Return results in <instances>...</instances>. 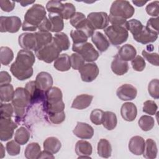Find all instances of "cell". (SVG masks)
I'll list each match as a JSON object with an SVG mask.
<instances>
[{
    "label": "cell",
    "mask_w": 159,
    "mask_h": 159,
    "mask_svg": "<svg viewBox=\"0 0 159 159\" xmlns=\"http://www.w3.org/2000/svg\"><path fill=\"white\" fill-rule=\"evenodd\" d=\"M53 66L56 70L60 71H68L71 66L70 57L66 53H63L59 55V57L55 60Z\"/></svg>",
    "instance_id": "obj_27"
},
{
    "label": "cell",
    "mask_w": 159,
    "mask_h": 159,
    "mask_svg": "<svg viewBox=\"0 0 159 159\" xmlns=\"http://www.w3.org/2000/svg\"><path fill=\"white\" fill-rule=\"evenodd\" d=\"M116 94L122 101H131L136 98L137 90L130 84H124L117 88Z\"/></svg>",
    "instance_id": "obj_13"
},
{
    "label": "cell",
    "mask_w": 159,
    "mask_h": 159,
    "mask_svg": "<svg viewBox=\"0 0 159 159\" xmlns=\"http://www.w3.org/2000/svg\"><path fill=\"white\" fill-rule=\"evenodd\" d=\"M108 19H109V22L112 24V25H121V26H125V23L127 20L118 17H115L112 16H108Z\"/></svg>",
    "instance_id": "obj_58"
},
{
    "label": "cell",
    "mask_w": 159,
    "mask_h": 159,
    "mask_svg": "<svg viewBox=\"0 0 159 159\" xmlns=\"http://www.w3.org/2000/svg\"><path fill=\"white\" fill-rule=\"evenodd\" d=\"M34 63L35 56L31 50H20L17 54L15 61L11 65V72L19 80H27L33 75L32 66Z\"/></svg>",
    "instance_id": "obj_1"
},
{
    "label": "cell",
    "mask_w": 159,
    "mask_h": 159,
    "mask_svg": "<svg viewBox=\"0 0 159 159\" xmlns=\"http://www.w3.org/2000/svg\"><path fill=\"white\" fill-rule=\"evenodd\" d=\"M135 13L134 7L129 1L125 0L114 1L110 7L111 16L127 19L133 16Z\"/></svg>",
    "instance_id": "obj_5"
},
{
    "label": "cell",
    "mask_w": 159,
    "mask_h": 159,
    "mask_svg": "<svg viewBox=\"0 0 159 159\" xmlns=\"http://www.w3.org/2000/svg\"><path fill=\"white\" fill-rule=\"evenodd\" d=\"M6 148L8 154L11 156L18 155L20 152V144L18 143L15 140L8 142L6 143Z\"/></svg>",
    "instance_id": "obj_48"
},
{
    "label": "cell",
    "mask_w": 159,
    "mask_h": 159,
    "mask_svg": "<svg viewBox=\"0 0 159 159\" xmlns=\"http://www.w3.org/2000/svg\"><path fill=\"white\" fill-rule=\"evenodd\" d=\"M145 27L151 32L158 34V30H159L158 17L150 18L147 21V25Z\"/></svg>",
    "instance_id": "obj_55"
},
{
    "label": "cell",
    "mask_w": 159,
    "mask_h": 159,
    "mask_svg": "<svg viewBox=\"0 0 159 159\" xmlns=\"http://www.w3.org/2000/svg\"><path fill=\"white\" fill-rule=\"evenodd\" d=\"M25 89L28 94L30 104H34L45 99V92L42 91L37 85L35 81H30L26 83Z\"/></svg>",
    "instance_id": "obj_12"
},
{
    "label": "cell",
    "mask_w": 159,
    "mask_h": 159,
    "mask_svg": "<svg viewBox=\"0 0 159 159\" xmlns=\"http://www.w3.org/2000/svg\"><path fill=\"white\" fill-rule=\"evenodd\" d=\"M11 82V77L10 75L6 71L0 72V85L8 84Z\"/></svg>",
    "instance_id": "obj_59"
},
{
    "label": "cell",
    "mask_w": 159,
    "mask_h": 159,
    "mask_svg": "<svg viewBox=\"0 0 159 159\" xmlns=\"http://www.w3.org/2000/svg\"><path fill=\"white\" fill-rule=\"evenodd\" d=\"M49 121L53 124H59L65 119V113L64 111L47 114Z\"/></svg>",
    "instance_id": "obj_52"
},
{
    "label": "cell",
    "mask_w": 159,
    "mask_h": 159,
    "mask_svg": "<svg viewBox=\"0 0 159 159\" xmlns=\"http://www.w3.org/2000/svg\"><path fill=\"white\" fill-rule=\"evenodd\" d=\"M62 98L63 94L61 89L58 87H52L45 93V99L43 101V104H55L62 101Z\"/></svg>",
    "instance_id": "obj_21"
},
{
    "label": "cell",
    "mask_w": 159,
    "mask_h": 159,
    "mask_svg": "<svg viewBox=\"0 0 159 159\" xmlns=\"http://www.w3.org/2000/svg\"><path fill=\"white\" fill-rule=\"evenodd\" d=\"M14 89L12 84L10 83L4 84L0 85V98L1 102H9L12 101L14 94Z\"/></svg>",
    "instance_id": "obj_32"
},
{
    "label": "cell",
    "mask_w": 159,
    "mask_h": 159,
    "mask_svg": "<svg viewBox=\"0 0 159 159\" xmlns=\"http://www.w3.org/2000/svg\"><path fill=\"white\" fill-rule=\"evenodd\" d=\"M71 66L74 70H79L81 66L84 64V60L83 58L77 53H73L70 56Z\"/></svg>",
    "instance_id": "obj_45"
},
{
    "label": "cell",
    "mask_w": 159,
    "mask_h": 159,
    "mask_svg": "<svg viewBox=\"0 0 159 159\" xmlns=\"http://www.w3.org/2000/svg\"><path fill=\"white\" fill-rule=\"evenodd\" d=\"M158 35L149 30L145 26H143L139 34L133 35V38L137 42L142 44H147L155 42L158 38Z\"/></svg>",
    "instance_id": "obj_17"
},
{
    "label": "cell",
    "mask_w": 159,
    "mask_h": 159,
    "mask_svg": "<svg viewBox=\"0 0 159 159\" xmlns=\"http://www.w3.org/2000/svg\"><path fill=\"white\" fill-rule=\"evenodd\" d=\"M53 155V154H52L47 151L43 150V151L41 152L39 158H54L55 157Z\"/></svg>",
    "instance_id": "obj_60"
},
{
    "label": "cell",
    "mask_w": 159,
    "mask_h": 159,
    "mask_svg": "<svg viewBox=\"0 0 159 159\" xmlns=\"http://www.w3.org/2000/svg\"><path fill=\"white\" fill-rule=\"evenodd\" d=\"M97 151L99 157L104 158H109L112 153V147L110 142L106 139H100L98 143Z\"/></svg>",
    "instance_id": "obj_30"
},
{
    "label": "cell",
    "mask_w": 159,
    "mask_h": 159,
    "mask_svg": "<svg viewBox=\"0 0 159 159\" xmlns=\"http://www.w3.org/2000/svg\"><path fill=\"white\" fill-rule=\"evenodd\" d=\"M19 46L25 50H37V40L34 33L25 32L21 34L18 38Z\"/></svg>",
    "instance_id": "obj_14"
},
{
    "label": "cell",
    "mask_w": 159,
    "mask_h": 159,
    "mask_svg": "<svg viewBox=\"0 0 159 159\" xmlns=\"http://www.w3.org/2000/svg\"><path fill=\"white\" fill-rule=\"evenodd\" d=\"M91 40L95 45L98 50L101 52H104L107 50L110 46V43L106 37L99 31L94 32L91 37Z\"/></svg>",
    "instance_id": "obj_22"
},
{
    "label": "cell",
    "mask_w": 159,
    "mask_h": 159,
    "mask_svg": "<svg viewBox=\"0 0 159 159\" xmlns=\"http://www.w3.org/2000/svg\"><path fill=\"white\" fill-rule=\"evenodd\" d=\"M125 27L127 30L131 32L132 35H135L142 29L143 25L139 20L133 19L127 21Z\"/></svg>",
    "instance_id": "obj_39"
},
{
    "label": "cell",
    "mask_w": 159,
    "mask_h": 159,
    "mask_svg": "<svg viewBox=\"0 0 159 159\" xmlns=\"http://www.w3.org/2000/svg\"><path fill=\"white\" fill-rule=\"evenodd\" d=\"M104 112L100 109H95L93 110L90 114V120L94 124L98 125L102 123Z\"/></svg>",
    "instance_id": "obj_47"
},
{
    "label": "cell",
    "mask_w": 159,
    "mask_h": 159,
    "mask_svg": "<svg viewBox=\"0 0 159 159\" xmlns=\"http://www.w3.org/2000/svg\"><path fill=\"white\" fill-rule=\"evenodd\" d=\"M131 65L133 69L137 71H142L146 66L144 58L140 55L135 56V57L131 60Z\"/></svg>",
    "instance_id": "obj_49"
},
{
    "label": "cell",
    "mask_w": 159,
    "mask_h": 159,
    "mask_svg": "<svg viewBox=\"0 0 159 159\" xmlns=\"http://www.w3.org/2000/svg\"><path fill=\"white\" fill-rule=\"evenodd\" d=\"M83 81L89 83L94 81L99 75V70L98 65L93 62L84 63L79 70Z\"/></svg>",
    "instance_id": "obj_11"
},
{
    "label": "cell",
    "mask_w": 159,
    "mask_h": 159,
    "mask_svg": "<svg viewBox=\"0 0 159 159\" xmlns=\"http://www.w3.org/2000/svg\"><path fill=\"white\" fill-rule=\"evenodd\" d=\"M86 19L94 30L104 29L109 24L108 15L104 12H91L88 15Z\"/></svg>",
    "instance_id": "obj_9"
},
{
    "label": "cell",
    "mask_w": 159,
    "mask_h": 159,
    "mask_svg": "<svg viewBox=\"0 0 159 159\" xmlns=\"http://www.w3.org/2000/svg\"><path fill=\"white\" fill-rule=\"evenodd\" d=\"M53 43L60 49V50H67L70 48V42L68 35L64 32L56 33L52 39Z\"/></svg>",
    "instance_id": "obj_26"
},
{
    "label": "cell",
    "mask_w": 159,
    "mask_h": 159,
    "mask_svg": "<svg viewBox=\"0 0 159 159\" xmlns=\"http://www.w3.org/2000/svg\"><path fill=\"white\" fill-rule=\"evenodd\" d=\"M63 7V4L58 1H49L46 4V9L49 13L60 14Z\"/></svg>",
    "instance_id": "obj_43"
},
{
    "label": "cell",
    "mask_w": 159,
    "mask_h": 159,
    "mask_svg": "<svg viewBox=\"0 0 159 159\" xmlns=\"http://www.w3.org/2000/svg\"><path fill=\"white\" fill-rule=\"evenodd\" d=\"M40 146L37 142H32L28 144L24 151V156L27 159L39 158L41 153Z\"/></svg>",
    "instance_id": "obj_34"
},
{
    "label": "cell",
    "mask_w": 159,
    "mask_h": 159,
    "mask_svg": "<svg viewBox=\"0 0 159 159\" xmlns=\"http://www.w3.org/2000/svg\"><path fill=\"white\" fill-rule=\"evenodd\" d=\"M93 99V96L87 94H82L77 96L71 104V107L82 110L88 107Z\"/></svg>",
    "instance_id": "obj_23"
},
{
    "label": "cell",
    "mask_w": 159,
    "mask_h": 159,
    "mask_svg": "<svg viewBox=\"0 0 159 159\" xmlns=\"http://www.w3.org/2000/svg\"><path fill=\"white\" fill-rule=\"evenodd\" d=\"M46 17L45 7L39 4L32 5L25 12L22 25L24 31H35L40 24Z\"/></svg>",
    "instance_id": "obj_2"
},
{
    "label": "cell",
    "mask_w": 159,
    "mask_h": 159,
    "mask_svg": "<svg viewBox=\"0 0 159 159\" xmlns=\"http://www.w3.org/2000/svg\"><path fill=\"white\" fill-rule=\"evenodd\" d=\"M72 50L80 55L84 61L93 62L96 61L99 56V52L94 48L93 45L89 42H84L79 44H73Z\"/></svg>",
    "instance_id": "obj_6"
},
{
    "label": "cell",
    "mask_w": 159,
    "mask_h": 159,
    "mask_svg": "<svg viewBox=\"0 0 159 159\" xmlns=\"http://www.w3.org/2000/svg\"><path fill=\"white\" fill-rule=\"evenodd\" d=\"M73 133L81 139H90L93 137L94 129L91 125L87 123L78 122Z\"/></svg>",
    "instance_id": "obj_15"
},
{
    "label": "cell",
    "mask_w": 159,
    "mask_h": 159,
    "mask_svg": "<svg viewBox=\"0 0 159 159\" xmlns=\"http://www.w3.org/2000/svg\"><path fill=\"white\" fill-rule=\"evenodd\" d=\"M111 43L118 46L125 42L129 37V32L125 26L111 25L104 29Z\"/></svg>",
    "instance_id": "obj_4"
},
{
    "label": "cell",
    "mask_w": 159,
    "mask_h": 159,
    "mask_svg": "<svg viewBox=\"0 0 159 159\" xmlns=\"http://www.w3.org/2000/svg\"><path fill=\"white\" fill-rule=\"evenodd\" d=\"M70 36L72 39L73 44H79L86 42L88 39L84 32L78 29L71 30Z\"/></svg>",
    "instance_id": "obj_40"
},
{
    "label": "cell",
    "mask_w": 159,
    "mask_h": 159,
    "mask_svg": "<svg viewBox=\"0 0 159 159\" xmlns=\"http://www.w3.org/2000/svg\"><path fill=\"white\" fill-rule=\"evenodd\" d=\"M111 68L114 73L121 76L128 71L129 64L127 61L122 60L117 54L111 63Z\"/></svg>",
    "instance_id": "obj_24"
},
{
    "label": "cell",
    "mask_w": 159,
    "mask_h": 159,
    "mask_svg": "<svg viewBox=\"0 0 159 159\" xmlns=\"http://www.w3.org/2000/svg\"><path fill=\"white\" fill-rule=\"evenodd\" d=\"M48 19L51 23L52 32H60L64 28V22L63 18L58 14L49 13Z\"/></svg>",
    "instance_id": "obj_31"
},
{
    "label": "cell",
    "mask_w": 159,
    "mask_h": 159,
    "mask_svg": "<svg viewBox=\"0 0 159 159\" xmlns=\"http://www.w3.org/2000/svg\"><path fill=\"white\" fill-rule=\"evenodd\" d=\"M43 149L52 154H55L59 152L61 147V142L55 137L47 138L43 143Z\"/></svg>",
    "instance_id": "obj_28"
},
{
    "label": "cell",
    "mask_w": 159,
    "mask_h": 159,
    "mask_svg": "<svg viewBox=\"0 0 159 159\" xmlns=\"http://www.w3.org/2000/svg\"><path fill=\"white\" fill-rule=\"evenodd\" d=\"M137 55L135 48L130 44H125L120 47L117 55L123 61H128L132 60Z\"/></svg>",
    "instance_id": "obj_25"
},
{
    "label": "cell",
    "mask_w": 159,
    "mask_h": 159,
    "mask_svg": "<svg viewBox=\"0 0 159 159\" xmlns=\"http://www.w3.org/2000/svg\"><path fill=\"white\" fill-rule=\"evenodd\" d=\"M120 114L122 117L126 121L132 122L134 120L137 115L136 106L130 102L124 103L120 108Z\"/></svg>",
    "instance_id": "obj_19"
},
{
    "label": "cell",
    "mask_w": 159,
    "mask_h": 159,
    "mask_svg": "<svg viewBox=\"0 0 159 159\" xmlns=\"http://www.w3.org/2000/svg\"><path fill=\"white\" fill-rule=\"evenodd\" d=\"M0 109L1 118H11L14 113V107L12 104L1 102Z\"/></svg>",
    "instance_id": "obj_46"
},
{
    "label": "cell",
    "mask_w": 159,
    "mask_h": 159,
    "mask_svg": "<svg viewBox=\"0 0 159 159\" xmlns=\"http://www.w3.org/2000/svg\"><path fill=\"white\" fill-rule=\"evenodd\" d=\"M52 25L51 23L49 20V19L45 17V19L42 21V22L40 24V25L38 27V29L40 32H48L51 30Z\"/></svg>",
    "instance_id": "obj_57"
},
{
    "label": "cell",
    "mask_w": 159,
    "mask_h": 159,
    "mask_svg": "<svg viewBox=\"0 0 159 159\" xmlns=\"http://www.w3.org/2000/svg\"><path fill=\"white\" fill-rule=\"evenodd\" d=\"M35 81L37 86L45 93L52 87L53 83L51 75L45 71L39 73Z\"/></svg>",
    "instance_id": "obj_16"
},
{
    "label": "cell",
    "mask_w": 159,
    "mask_h": 159,
    "mask_svg": "<svg viewBox=\"0 0 159 159\" xmlns=\"http://www.w3.org/2000/svg\"><path fill=\"white\" fill-rule=\"evenodd\" d=\"M15 5L16 3L14 1H0V7L1 9L4 11V12H11L15 7Z\"/></svg>",
    "instance_id": "obj_56"
},
{
    "label": "cell",
    "mask_w": 159,
    "mask_h": 159,
    "mask_svg": "<svg viewBox=\"0 0 159 159\" xmlns=\"http://www.w3.org/2000/svg\"><path fill=\"white\" fill-rule=\"evenodd\" d=\"M30 137L29 130L25 127H20L16 130L14 135V140L20 145H24L27 143Z\"/></svg>",
    "instance_id": "obj_36"
},
{
    "label": "cell",
    "mask_w": 159,
    "mask_h": 159,
    "mask_svg": "<svg viewBox=\"0 0 159 159\" xmlns=\"http://www.w3.org/2000/svg\"><path fill=\"white\" fill-rule=\"evenodd\" d=\"M145 143V142L142 137L136 135L130 139L128 147L132 153L135 155H140L144 152Z\"/></svg>",
    "instance_id": "obj_20"
},
{
    "label": "cell",
    "mask_w": 159,
    "mask_h": 159,
    "mask_svg": "<svg viewBox=\"0 0 159 159\" xmlns=\"http://www.w3.org/2000/svg\"><path fill=\"white\" fill-rule=\"evenodd\" d=\"M65 107V106L63 100L60 101L59 102L52 104H43V109L46 112L47 114L64 111Z\"/></svg>",
    "instance_id": "obj_41"
},
{
    "label": "cell",
    "mask_w": 159,
    "mask_h": 159,
    "mask_svg": "<svg viewBox=\"0 0 159 159\" xmlns=\"http://www.w3.org/2000/svg\"><path fill=\"white\" fill-rule=\"evenodd\" d=\"M1 145V151H0V158H2L5 156V149L2 143H0Z\"/></svg>",
    "instance_id": "obj_62"
},
{
    "label": "cell",
    "mask_w": 159,
    "mask_h": 159,
    "mask_svg": "<svg viewBox=\"0 0 159 159\" xmlns=\"http://www.w3.org/2000/svg\"><path fill=\"white\" fill-rule=\"evenodd\" d=\"M34 2H35V1H20L19 2L20 5L22 6H23V7L27 6H28V5H29L30 4H33Z\"/></svg>",
    "instance_id": "obj_63"
},
{
    "label": "cell",
    "mask_w": 159,
    "mask_h": 159,
    "mask_svg": "<svg viewBox=\"0 0 159 159\" xmlns=\"http://www.w3.org/2000/svg\"><path fill=\"white\" fill-rule=\"evenodd\" d=\"M34 34L37 40V50L52 42V34L49 32H43L39 31L35 32Z\"/></svg>",
    "instance_id": "obj_35"
},
{
    "label": "cell",
    "mask_w": 159,
    "mask_h": 159,
    "mask_svg": "<svg viewBox=\"0 0 159 159\" xmlns=\"http://www.w3.org/2000/svg\"><path fill=\"white\" fill-rule=\"evenodd\" d=\"M86 19V18L84 14L80 12H76L70 19V22L71 25L76 29Z\"/></svg>",
    "instance_id": "obj_53"
},
{
    "label": "cell",
    "mask_w": 159,
    "mask_h": 159,
    "mask_svg": "<svg viewBox=\"0 0 159 159\" xmlns=\"http://www.w3.org/2000/svg\"><path fill=\"white\" fill-rule=\"evenodd\" d=\"M20 19L17 16H1L0 32L16 33L22 25Z\"/></svg>",
    "instance_id": "obj_8"
},
{
    "label": "cell",
    "mask_w": 159,
    "mask_h": 159,
    "mask_svg": "<svg viewBox=\"0 0 159 159\" xmlns=\"http://www.w3.org/2000/svg\"><path fill=\"white\" fill-rule=\"evenodd\" d=\"M93 147L91 144L88 141L80 140L75 145V152L78 156V158H91Z\"/></svg>",
    "instance_id": "obj_18"
},
{
    "label": "cell",
    "mask_w": 159,
    "mask_h": 159,
    "mask_svg": "<svg viewBox=\"0 0 159 159\" xmlns=\"http://www.w3.org/2000/svg\"><path fill=\"white\" fill-rule=\"evenodd\" d=\"M61 51L53 42L45 45L35 52L37 58L47 63H51L60 55Z\"/></svg>",
    "instance_id": "obj_7"
},
{
    "label": "cell",
    "mask_w": 159,
    "mask_h": 159,
    "mask_svg": "<svg viewBox=\"0 0 159 159\" xmlns=\"http://www.w3.org/2000/svg\"><path fill=\"white\" fill-rule=\"evenodd\" d=\"M158 5L159 2L158 1H153L150 3H149L148 5H147L145 7V10L147 13L153 17H158Z\"/></svg>",
    "instance_id": "obj_54"
},
{
    "label": "cell",
    "mask_w": 159,
    "mask_h": 159,
    "mask_svg": "<svg viewBox=\"0 0 159 159\" xmlns=\"http://www.w3.org/2000/svg\"><path fill=\"white\" fill-rule=\"evenodd\" d=\"M76 12L75 6L70 2L63 4V7L60 15L63 19H70Z\"/></svg>",
    "instance_id": "obj_42"
},
{
    "label": "cell",
    "mask_w": 159,
    "mask_h": 159,
    "mask_svg": "<svg viewBox=\"0 0 159 159\" xmlns=\"http://www.w3.org/2000/svg\"><path fill=\"white\" fill-rule=\"evenodd\" d=\"M11 101L16 118L17 119L22 118L25 113L26 107L30 104L29 96L25 88H17Z\"/></svg>",
    "instance_id": "obj_3"
},
{
    "label": "cell",
    "mask_w": 159,
    "mask_h": 159,
    "mask_svg": "<svg viewBox=\"0 0 159 159\" xmlns=\"http://www.w3.org/2000/svg\"><path fill=\"white\" fill-rule=\"evenodd\" d=\"M158 153L157 146L155 141L152 139H147L145 143V149L143 156L147 159H154Z\"/></svg>",
    "instance_id": "obj_29"
},
{
    "label": "cell",
    "mask_w": 159,
    "mask_h": 159,
    "mask_svg": "<svg viewBox=\"0 0 159 159\" xmlns=\"http://www.w3.org/2000/svg\"><path fill=\"white\" fill-rule=\"evenodd\" d=\"M158 109V106L154 101L147 100L143 102V112L149 115H155Z\"/></svg>",
    "instance_id": "obj_50"
},
{
    "label": "cell",
    "mask_w": 159,
    "mask_h": 159,
    "mask_svg": "<svg viewBox=\"0 0 159 159\" xmlns=\"http://www.w3.org/2000/svg\"><path fill=\"white\" fill-rule=\"evenodd\" d=\"M117 124V119L115 113L111 111H106L104 113L102 124L107 130L114 129Z\"/></svg>",
    "instance_id": "obj_33"
},
{
    "label": "cell",
    "mask_w": 159,
    "mask_h": 159,
    "mask_svg": "<svg viewBox=\"0 0 159 159\" xmlns=\"http://www.w3.org/2000/svg\"><path fill=\"white\" fill-rule=\"evenodd\" d=\"M14 58V53L8 47H1L0 48V60L3 65H9Z\"/></svg>",
    "instance_id": "obj_37"
},
{
    "label": "cell",
    "mask_w": 159,
    "mask_h": 159,
    "mask_svg": "<svg viewBox=\"0 0 159 159\" xmlns=\"http://www.w3.org/2000/svg\"><path fill=\"white\" fill-rule=\"evenodd\" d=\"M132 2L137 7H142L147 2V1H135L134 0V1H132Z\"/></svg>",
    "instance_id": "obj_61"
},
{
    "label": "cell",
    "mask_w": 159,
    "mask_h": 159,
    "mask_svg": "<svg viewBox=\"0 0 159 159\" xmlns=\"http://www.w3.org/2000/svg\"><path fill=\"white\" fill-rule=\"evenodd\" d=\"M138 124L143 131L147 132L152 129L154 127L155 120L152 117L150 116L143 115L139 119Z\"/></svg>",
    "instance_id": "obj_38"
},
{
    "label": "cell",
    "mask_w": 159,
    "mask_h": 159,
    "mask_svg": "<svg viewBox=\"0 0 159 159\" xmlns=\"http://www.w3.org/2000/svg\"><path fill=\"white\" fill-rule=\"evenodd\" d=\"M17 125L11 119V118L0 117V140L7 141L10 140L14 134V130Z\"/></svg>",
    "instance_id": "obj_10"
},
{
    "label": "cell",
    "mask_w": 159,
    "mask_h": 159,
    "mask_svg": "<svg viewBox=\"0 0 159 159\" xmlns=\"http://www.w3.org/2000/svg\"><path fill=\"white\" fill-rule=\"evenodd\" d=\"M142 54L147 61L155 66H158V55L157 53H151L146 50H143Z\"/></svg>",
    "instance_id": "obj_51"
},
{
    "label": "cell",
    "mask_w": 159,
    "mask_h": 159,
    "mask_svg": "<svg viewBox=\"0 0 159 159\" xmlns=\"http://www.w3.org/2000/svg\"><path fill=\"white\" fill-rule=\"evenodd\" d=\"M148 91L151 97L154 99L159 98V81L158 79L152 80L148 85Z\"/></svg>",
    "instance_id": "obj_44"
}]
</instances>
